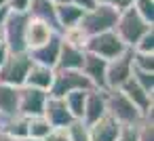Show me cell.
<instances>
[{
  "label": "cell",
  "mask_w": 154,
  "mask_h": 141,
  "mask_svg": "<svg viewBox=\"0 0 154 141\" xmlns=\"http://www.w3.org/2000/svg\"><path fill=\"white\" fill-rule=\"evenodd\" d=\"M106 68H108V61H106V59H101V57H97V55L87 53V55H85V61H82L80 72L89 78V82L93 84V88L106 91Z\"/></svg>",
  "instance_id": "5bb4252c"
},
{
  "label": "cell",
  "mask_w": 154,
  "mask_h": 141,
  "mask_svg": "<svg viewBox=\"0 0 154 141\" xmlns=\"http://www.w3.org/2000/svg\"><path fill=\"white\" fill-rule=\"evenodd\" d=\"M26 26L28 13H9L7 21L2 23V36L9 53H26Z\"/></svg>",
  "instance_id": "52a82bcc"
},
{
  "label": "cell",
  "mask_w": 154,
  "mask_h": 141,
  "mask_svg": "<svg viewBox=\"0 0 154 141\" xmlns=\"http://www.w3.org/2000/svg\"><path fill=\"white\" fill-rule=\"evenodd\" d=\"M85 51L91 53V55H97V57H101L106 61H112V59L120 57L125 51H129V46L116 36L114 30H110V32L89 36L87 42H85Z\"/></svg>",
  "instance_id": "277c9868"
},
{
  "label": "cell",
  "mask_w": 154,
  "mask_h": 141,
  "mask_svg": "<svg viewBox=\"0 0 154 141\" xmlns=\"http://www.w3.org/2000/svg\"><path fill=\"white\" fill-rule=\"evenodd\" d=\"M9 4V0H0V7H7Z\"/></svg>",
  "instance_id": "7bdbcfd3"
},
{
  "label": "cell",
  "mask_w": 154,
  "mask_h": 141,
  "mask_svg": "<svg viewBox=\"0 0 154 141\" xmlns=\"http://www.w3.org/2000/svg\"><path fill=\"white\" fill-rule=\"evenodd\" d=\"M120 91L133 101V105L143 114V116H148V114H152V110H154V95H150V93H146L133 78H129L122 86H120Z\"/></svg>",
  "instance_id": "9a60e30c"
},
{
  "label": "cell",
  "mask_w": 154,
  "mask_h": 141,
  "mask_svg": "<svg viewBox=\"0 0 154 141\" xmlns=\"http://www.w3.org/2000/svg\"><path fill=\"white\" fill-rule=\"evenodd\" d=\"M21 141H42V139H32V137H26V139H21Z\"/></svg>",
  "instance_id": "ab89813d"
},
{
  "label": "cell",
  "mask_w": 154,
  "mask_h": 141,
  "mask_svg": "<svg viewBox=\"0 0 154 141\" xmlns=\"http://www.w3.org/2000/svg\"><path fill=\"white\" fill-rule=\"evenodd\" d=\"M85 55H87L85 49L72 46V44L61 40V51H59V59H57L55 70H80L82 61H85Z\"/></svg>",
  "instance_id": "ac0fdd59"
},
{
  "label": "cell",
  "mask_w": 154,
  "mask_h": 141,
  "mask_svg": "<svg viewBox=\"0 0 154 141\" xmlns=\"http://www.w3.org/2000/svg\"><path fill=\"white\" fill-rule=\"evenodd\" d=\"M59 51H61V34H53L45 44L28 51V57L32 59V63L47 65V68H53L55 70L57 59H59Z\"/></svg>",
  "instance_id": "30bf717a"
},
{
  "label": "cell",
  "mask_w": 154,
  "mask_h": 141,
  "mask_svg": "<svg viewBox=\"0 0 154 141\" xmlns=\"http://www.w3.org/2000/svg\"><path fill=\"white\" fill-rule=\"evenodd\" d=\"M28 15L34 17V19H40V21L49 23L55 32H59L57 17H55V2H51V0H30Z\"/></svg>",
  "instance_id": "d6986e66"
},
{
  "label": "cell",
  "mask_w": 154,
  "mask_h": 141,
  "mask_svg": "<svg viewBox=\"0 0 154 141\" xmlns=\"http://www.w3.org/2000/svg\"><path fill=\"white\" fill-rule=\"evenodd\" d=\"M51 2H55V4H61V2H68V0H51Z\"/></svg>",
  "instance_id": "b9f144b4"
},
{
  "label": "cell",
  "mask_w": 154,
  "mask_h": 141,
  "mask_svg": "<svg viewBox=\"0 0 154 141\" xmlns=\"http://www.w3.org/2000/svg\"><path fill=\"white\" fill-rule=\"evenodd\" d=\"M110 7H112V9H116V11L120 13V11H127V9H131V7H133V0H112Z\"/></svg>",
  "instance_id": "e575fe53"
},
{
  "label": "cell",
  "mask_w": 154,
  "mask_h": 141,
  "mask_svg": "<svg viewBox=\"0 0 154 141\" xmlns=\"http://www.w3.org/2000/svg\"><path fill=\"white\" fill-rule=\"evenodd\" d=\"M95 2H97V4H110L112 0H95Z\"/></svg>",
  "instance_id": "f35d334b"
},
{
  "label": "cell",
  "mask_w": 154,
  "mask_h": 141,
  "mask_svg": "<svg viewBox=\"0 0 154 141\" xmlns=\"http://www.w3.org/2000/svg\"><path fill=\"white\" fill-rule=\"evenodd\" d=\"M9 55H11V53H9V49H7V44H5V42H0V65H2V63H5V59H7Z\"/></svg>",
  "instance_id": "d590c367"
},
{
  "label": "cell",
  "mask_w": 154,
  "mask_h": 141,
  "mask_svg": "<svg viewBox=\"0 0 154 141\" xmlns=\"http://www.w3.org/2000/svg\"><path fill=\"white\" fill-rule=\"evenodd\" d=\"M53 34H59V32H55L49 23H45L40 19H34V17L28 15V26H26V53L32 51V49H36V46H40V44H45Z\"/></svg>",
  "instance_id": "4fadbf2b"
},
{
  "label": "cell",
  "mask_w": 154,
  "mask_h": 141,
  "mask_svg": "<svg viewBox=\"0 0 154 141\" xmlns=\"http://www.w3.org/2000/svg\"><path fill=\"white\" fill-rule=\"evenodd\" d=\"M53 74L55 70L53 68H47V65H38V63H32L30 70H28V76H26V86H32V88H38V91H45L49 93L51 84H53Z\"/></svg>",
  "instance_id": "e0dca14e"
},
{
  "label": "cell",
  "mask_w": 154,
  "mask_h": 141,
  "mask_svg": "<svg viewBox=\"0 0 154 141\" xmlns=\"http://www.w3.org/2000/svg\"><path fill=\"white\" fill-rule=\"evenodd\" d=\"M131 63L135 70L152 72L154 74V53H135L131 51Z\"/></svg>",
  "instance_id": "d4e9b609"
},
{
  "label": "cell",
  "mask_w": 154,
  "mask_h": 141,
  "mask_svg": "<svg viewBox=\"0 0 154 141\" xmlns=\"http://www.w3.org/2000/svg\"><path fill=\"white\" fill-rule=\"evenodd\" d=\"M131 51H135V53H154V28L148 30V32L135 42V46H133Z\"/></svg>",
  "instance_id": "f546056e"
},
{
  "label": "cell",
  "mask_w": 154,
  "mask_h": 141,
  "mask_svg": "<svg viewBox=\"0 0 154 141\" xmlns=\"http://www.w3.org/2000/svg\"><path fill=\"white\" fill-rule=\"evenodd\" d=\"M51 130H53V126L49 124V120L45 116H32V118H28V137H32V139H45Z\"/></svg>",
  "instance_id": "cb8c5ba5"
},
{
  "label": "cell",
  "mask_w": 154,
  "mask_h": 141,
  "mask_svg": "<svg viewBox=\"0 0 154 141\" xmlns=\"http://www.w3.org/2000/svg\"><path fill=\"white\" fill-rule=\"evenodd\" d=\"M11 11L15 13H28V7H30V0H9V4H7Z\"/></svg>",
  "instance_id": "d6a6232c"
},
{
  "label": "cell",
  "mask_w": 154,
  "mask_h": 141,
  "mask_svg": "<svg viewBox=\"0 0 154 141\" xmlns=\"http://www.w3.org/2000/svg\"><path fill=\"white\" fill-rule=\"evenodd\" d=\"M49 99V93L32 88V86H19V103H17V112L19 116L32 118V116H42L45 103Z\"/></svg>",
  "instance_id": "ba28073f"
},
{
  "label": "cell",
  "mask_w": 154,
  "mask_h": 141,
  "mask_svg": "<svg viewBox=\"0 0 154 141\" xmlns=\"http://www.w3.org/2000/svg\"><path fill=\"white\" fill-rule=\"evenodd\" d=\"M131 78L150 95H154V74L152 72H143V70H131Z\"/></svg>",
  "instance_id": "4316f807"
},
{
  "label": "cell",
  "mask_w": 154,
  "mask_h": 141,
  "mask_svg": "<svg viewBox=\"0 0 154 141\" xmlns=\"http://www.w3.org/2000/svg\"><path fill=\"white\" fill-rule=\"evenodd\" d=\"M66 130H68V135H70V141H91V139H89V128H87L80 120H74Z\"/></svg>",
  "instance_id": "f1b7e54d"
},
{
  "label": "cell",
  "mask_w": 154,
  "mask_h": 141,
  "mask_svg": "<svg viewBox=\"0 0 154 141\" xmlns=\"http://www.w3.org/2000/svg\"><path fill=\"white\" fill-rule=\"evenodd\" d=\"M0 141H19V139H15V137L7 135V133H0Z\"/></svg>",
  "instance_id": "74e56055"
},
{
  "label": "cell",
  "mask_w": 154,
  "mask_h": 141,
  "mask_svg": "<svg viewBox=\"0 0 154 141\" xmlns=\"http://www.w3.org/2000/svg\"><path fill=\"white\" fill-rule=\"evenodd\" d=\"M9 13H11V9H9V7H0V26H2V23L7 21Z\"/></svg>",
  "instance_id": "8d00e7d4"
},
{
  "label": "cell",
  "mask_w": 154,
  "mask_h": 141,
  "mask_svg": "<svg viewBox=\"0 0 154 141\" xmlns=\"http://www.w3.org/2000/svg\"><path fill=\"white\" fill-rule=\"evenodd\" d=\"M68 2H72L74 7H78V9H80V11H85V13L97 7V2H95V0H68Z\"/></svg>",
  "instance_id": "836d02e7"
},
{
  "label": "cell",
  "mask_w": 154,
  "mask_h": 141,
  "mask_svg": "<svg viewBox=\"0 0 154 141\" xmlns=\"http://www.w3.org/2000/svg\"><path fill=\"white\" fill-rule=\"evenodd\" d=\"M116 19H118V11L116 9H112L110 4H97L95 9L82 13V17L78 21V28L89 38V36H95V34L114 30Z\"/></svg>",
  "instance_id": "7a4b0ae2"
},
{
  "label": "cell",
  "mask_w": 154,
  "mask_h": 141,
  "mask_svg": "<svg viewBox=\"0 0 154 141\" xmlns=\"http://www.w3.org/2000/svg\"><path fill=\"white\" fill-rule=\"evenodd\" d=\"M106 110L108 116L114 118L120 126H137L146 118L120 88H106Z\"/></svg>",
  "instance_id": "6da1fadb"
},
{
  "label": "cell",
  "mask_w": 154,
  "mask_h": 141,
  "mask_svg": "<svg viewBox=\"0 0 154 141\" xmlns=\"http://www.w3.org/2000/svg\"><path fill=\"white\" fill-rule=\"evenodd\" d=\"M0 42H5V36H2V26H0Z\"/></svg>",
  "instance_id": "60d3db41"
},
{
  "label": "cell",
  "mask_w": 154,
  "mask_h": 141,
  "mask_svg": "<svg viewBox=\"0 0 154 141\" xmlns=\"http://www.w3.org/2000/svg\"><path fill=\"white\" fill-rule=\"evenodd\" d=\"M32 65V59L28 57V53H11L5 63L0 65V84H7V86H23L28 70Z\"/></svg>",
  "instance_id": "8992f818"
},
{
  "label": "cell",
  "mask_w": 154,
  "mask_h": 141,
  "mask_svg": "<svg viewBox=\"0 0 154 141\" xmlns=\"http://www.w3.org/2000/svg\"><path fill=\"white\" fill-rule=\"evenodd\" d=\"M91 91H93V88H91ZM87 93H89V91H74V93H70V95H66V97H63L66 107L70 110V114H72V118H74V120H82Z\"/></svg>",
  "instance_id": "603a6c76"
},
{
  "label": "cell",
  "mask_w": 154,
  "mask_h": 141,
  "mask_svg": "<svg viewBox=\"0 0 154 141\" xmlns=\"http://www.w3.org/2000/svg\"><path fill=\"white\" fill-rule=\"evenodd\" d=\"M17 103H19V88L0 84V118L17 116Z\"/></svg>",
  "instance_id": "44dd1931"
},
{
  "label": "cell",
  "mask_w": 154,
  "mask_h": 141,
  "mask_svg": "<svg viewBox=\"0 0 154 141\" xmlns=\"http://www.w3.org/2000/svg\"><path fill=\"white\" fill-rule=\"evenodd\" d=\"M42 141H70V135L66 128H53Z\"/></svg>",
  "instance_id": "1f68e13d"
},
{
  "label": "cell",
  "mask_w": 154,
  "mask_h": 141,
  "mask_svg": "<svg viewBox=\"0 0 154 141\" xmlns=\"http://www.w3.org/2000/svg\"><path fill=\"white\" fill-rule=\"evenodd\" d=\"M93 84L80 70H55L53 74V84L49 88V97H59L63 99L66 95L74 91H91Z\"/></svg>",
  "instance_id": "5b68a950"
},
{
  "label": "cell",
  "mask_w": 154,
  "mask_h": 141,
  "mask_svg": "<svg viewBox=\"0 0 154 141\" xmlns=\"http://www.w3.org/2000/svg\"><path fill=\"white\" fill-rule=\"evenodd\" d=\"M131 70H133V63H131V49H129L120 57L108 61V68H106V88H120L131 78Z\"/></svg>",
  "instance_id": "9c48e42d"
},
{
  "label": "cell",
  "mask_w": 154,
  "mask_h": 141,
  "mask_svg": "<svg viewBox=\"0 0 154 141\" xmlns=\"http://www.w3.org/2000/svg\"><path fill=\"white\" fill-rule=\"evenodd\" d=\"M106 114H108V110H106V91H99V88L89 91L87 99H85V112H82L80 122L85 126H91L97 120H101Z\"/></svg>",
  "instance_id": "8fae6325"
},
{
  "label": "cell",
  "mask_w": 154,
  "mask_h": 141,
  "mask_svg": "<svg viewBox=\"0 0 154 141\" xmlns=\"http://www.w3.org/2000/svg\"><path fill=\"white\" fill-rule=\"evenodd\" d=\"M152 28H154V26L146 23V21L135 13V9L131 7V9L118 13V19H116V26H114V32H116V36H118L129 49H133L135 42H137L148 30H152Z\"/></svg>",
  "instance_id": "3957f363"
},
{
  "label": "cell",
  "mask_w": 154,
  "mask_h": 141,
  "mask_svg": "<svg viewBox=\"0 0 154 141\" xmlns=\"http://www.w3.org/2000/svg\"><path fill=\"white\" fill-rule=\"evenodd\" d=\"M116 141H137V126H122Z\"/></svg>",
  "instance_id": "4dcf8cb0"
},
{
  "label": "cell",
  "mask_w": 154,
  "mask_h": 141,
  "mask_svg": "<svg viewBox=\"0 0 154 141\" xmlns=\"http://www.w3.org/2000/svg\"><path fill=\"white\" fill-rule=\"evenodd\" d=\"M42 116L49 120V124L53 128H68L74 122L70 110L66 107V101L59 99V97H49L47 99L45 110H42Z\"/></svg>",
  "instance_id": "7c38bea8"
},
{
  "label": "cell",
  "mask_w": 154,
  "mask_h": 141,
  "mask_svg": "<svg viewBox=\"0 0 154 141\" xmlns=\"http://www.w3.org/2000/svg\"><path fill=\"white\" fill-rule=\"evenodd\" d=\"M137 141H154V122H152V114L146 116V118L137 124Z\"/></svg>",
  "instance_id": "83f0119b"
},
{
  "label": "cell",
  "mask_w": 154,
  "mask_h": 141,
  "mask_svg": "<svg viewBox=\"0 0 154 141\" xmlns=\"http://www.w3.org/2000/svg\"><path fill=\"white\" fill-rule=\"evenodd\" d=\"M135 13L150 26H154V0H133Z\"/></svg>",
  "instance_id": "484cf974"
},
{
  "label": "cell",
  "mask_w": 154,
  "mask_h": 141,
  "mask_svg": "<svg viewBox=\"0 0 154 141\" xmlns=\"http://www.w3.org/2000/svg\"><path fill=\"white\" fill-rule=\"evenodd\" d=\"M85 11H80L78 7H74L72 2H61V4H55V17H57V26H59V34L68 28H74L78 26L80 17H82Z\"/></svg>",
  "instance_id": "ffe728a7"
},
{
  "label": "cell",
  "mask_w": 154,
  "mask_h": 141,
  "mask_svg": "<svg viewBox=\"0 0 154 141\" xmlns=\"http://www.w3.org/2000/svg\"><path fill=\"white\" fill-rule=\"evenodd\" d=\"M0 133H7L15 139H26L28 137V118L26 116H11L2 122V126H0Z\"/></svg>",
  "instance_id": "7402d4cb"
},
{
  "label": "cell",
  "mask_w": 154,
  "mask_h": 141,
  "mask_svg": "<svg viewBox=\"0 0 154 141\" xmlns=\"http://www.w3.org/2000/svg\"><path fill=\"white\" fill-rule=\"evenodd\" d=\"M87 128H89V139L91 141H116V137H118L122 126L114 118H110L106 114L101 120H97L95 124H91Z\"/></svg>",
  "instance_id": "2e32d148"
}]
</instances>
